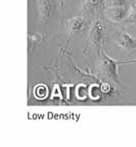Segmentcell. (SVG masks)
Instances as JSON below:
<instances>
[{
    "instance_id": "1",
    "label": "cell",
    "mask_w": 136,
    "mask_h": 147,
    "mask_svg": "<svg viewBox=\"0 0 136 147\" xmlns=\"http://www.w3.org/2000/svg\"><path fill=\"white\" fill-rule=\"evenodd\" d=\"M125 63H136V59L134 60H116L111 58L108 55V53L101 50V59L99 62V67H100V74L108 79V81H111L116 84L120 85V79H119V74H118V69L119 67Z\"/></svg>"
},
{
    "instance_id": "2",
    "label": "cell",
    "mask_w": 136,
    "mask_h": 147,
    "mask_svg": "<svg viewBox=\"0 0 136 147\" xmlns=\"http://www.w3.org/2000/svg\"><path fill=\"white\" fill-rule=\"evenodd\" d=\"M130 6H112L106 5L104 9V16L108 21L112 23H120L126 21Z\"/></svg>"
},
{
    "instance_id": "3",
    "label": "cell",
    "mask_w": 136,
    "mask_h": 147,
    "mask_svg": "<svg viewBox=\"0 0 136 147\" xmlns=\"http://www.w3.org/2000/svg\"><path fill=\"white\" fill-rule=\"evenodd\" d=\"M106 28L99 21H94L89 31V42L93 48L97 51L101 50V43L104 39V33Z\"/></svg>"
},
{
    "instance_id": "4",
    "label": "cell",
    "mask_w": 136,
    "mask_h": 147,
    "mask_svg": "<svg viewBox=\"0 0 136 147\" xmlns=\"http://www.w3.org/2000/svg\"><path fill=\"white\" fill-rule=\"evenodd\" d=\"M36 1H37L40 20L42 22H47L55 11V1L54 0H36Z\"/></svg>"
},
{
    "instance_id": "5",
    "label": "cell",
    "mask_w": 136,
    "mask_h": 147,
    "mask_svg": "<svg viewBox=\"0 0 136 147\" xmlns=\"http://www.w3.org/2000/svg\"><path fill=\"white\" fill-rule=\"evenodd\" d=\"M115 41L121 48L127 50H136V38L127 32L118 31L115 34Z\"/></svg>"
},
{
    "instance_id": "6",
    "label": "cell",
    "mask_w": 136,
    "mask_h": 147,
    "mask_svg": "<svg viewBox=\"0 0 136 147\" xmlns=\"http://www.w3.org/2000/svg\"><path fill=\"white\" fill-rule=\"evenodd\" d=\"M86 26H87V22L83 16H75L68 21L67 29L71 33H77L83 31Z\"/></svg>"
},
{
    "instance_id": "7",
    "label": "cell",
    "mask_w": 136,
    "mask_h": 147,
    "mask_svg": "<svg viewBox=\"0 0 136 147\" xmlns=\"http://www.w3.org/2000/svg\"><path fill=\"white\" fill-rule=\"evenodd\" d=\"M106 1V0H83V2L81 3L80 11L83 13H93L101 7Z\"/></svg>"
},
{
    "instance_id": "8",
    "label": "cell",
    "mask_w": 136,
    "mask_h": 147,
    "mask_svg": "<svg viewBox=\"0 0 136 147\" xmlns=\"http://www.w3.org/2000/svg\"><path fill=\"white\" fill-rule=\"evenodd\" d=\"M28 40H29V50H32L35 48V46L37 45L38 43L43 40V36H42L40 33L36 32V33H30L28 35Z\"/></svg>"
},
{
    "instance_id": "9",
    "label": "cell",
    "mask_w": 136,
    "mask_h": 147,
    "mask_svg": "<svg viewBox=\"0 0 136 147\" xmlns=\"http://www.w3.org/2000/svg\"><path fill=\"white\" fill-rule=\"evenodd\" d=\"M126 21L131 22V23H136V3L132 4L129 7V11H128Z\"/></svg>"
}]
</instances>
